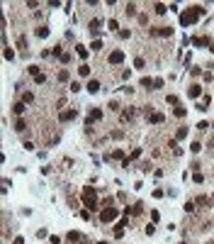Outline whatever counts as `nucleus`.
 <instances>
[{
	"instance_id": "obj_1",
	"label": "nucleus",
	"mask_w": 214,
	"mask_h": 244,
	"mask_svg": "<svg viewBox=\"0 0 214 244\" xmlns=\"http://www.w3.org/2000/svg\"><path fill=\"white\" fill-rule=\"evenodd\" d=\"M197 17H200V12H197V5H195V8H190L187 12L180 15V22L183 25H195V22H197Z\"/></svg>"
},
{
	"instance_id": "obj_2",
	"label": "nucleus",
	"mask_w": 214,
	"mask_h": 244,
	"mask_svg": "<svg viewBox=\"0 0 214 244\" xmlns=\"http://www.w3.org/2000/svg\"><path fill=\"white\" fill-rule=\"evenodd\" d=\"M117 215H119V210H117V208H105V210L100 212V220H102V222H112Z\"/></svg>"
},
{
	"instance_id": "obj_3",
	"label": "nucleus",
	"mask_w": 214,
	"mask_h": 244,
	"mask_svg": "<svg viewBox=\"0 0 214 244\" xmlns=\"http://www.w3.org/2000/svg\"><path fill=\"white\" fill-rule=\"evenodd\" d=\"M97 120H102V110H100V107L90 110V115H88V125H93V122H97Z\"/></svg>"
},
{
	"instance_id": "obj_4",
	"label": "nucleus",
	"mask_w": 214,
	"mask_h": 244,
	"mask_svg": "<svg viewBox=\"0 0 214 244\" xmlns=\"http://www.w3.org/2000/svg\"><path fill=\"white\" fill-rule=\"evenodd\" d=\"M122 61H124V51L122 49H117V51L110 54V64H122Z\"/></svg>"
},
{
	"instance_id": "obj_5",
	"label": "nucleus",
	"mask_w": 214,
	"mask_h": 244,
	"mask_svg": "<svg viewBox=\"0 0 214 244\" xmlns=\"http://www.w3.org/2000/svg\"><path fill=\"white\" fill-rule=\"evenodd\" d=\"M76 115H78L76 110H63L61 115H59V120H61V122H68V120H76Z\"/></svg>"
},
{
	"instance_id": "obj_6",
	"label": "nucleus",
	"mask_w": 214,
	"mask_h": 244,
	"mask_svg": "<svg viewBox=\"0 0 214 244\" xmlns=\"http://www.w3.org/2000/svg\"><path fill=\"white\" fill-rule=\"evenodd\" d=\"M153 34H160V37H170L173 34V29L170 27H156V29H151Z\"/></svg>"
},
{
	"instance_id": "obj_7",
	"label": "nucleus",
	"mask_w": 214,
	"mask_h": 244,
	"mask_svg": "<svg viewBox=\"0 0 214 244\" xmlns=\"http://www.w3.org/2000/svg\"><path fill=\"white\" fill-rule=\"evenodd\" d=\"M163 120H166V117L160 115V112H153V115H149V122H151V125H160Z\"/></svg>"
},
{
	"instance_id": "obj_8",
	"label": "nucleus",
	"mask_w": 214,
	"mask_h": 244,
	"mask_svg": "<svg viewBox=\"0 0 214 244\" xmlns=\"http://www.w3.org/2000/svg\"><path fill=\"white\" fill-rule=\"evenodd\" d=\"M187 93H190V98H200L202 95V86H190Z\"/></svg>"
},
{
	"instance_id": "obj_9",
	"label": "nucleus",
	"mask_w": 214,
	"mask_h": 244,
	"mask_svg": "<svg viewBox=\"0 0 214 244\" xmlns=\"http://www.w3.org/2000/svg\"><path fill=\"white\" fill-rule=\"evenodd\" d=\"M85 88L90 90V93H97V90H100V81H95V78H93V81H88V86H85Z\"/></svg>"
},
{
	"instance_id": "obj_10",
	"label": "nucleus",
	"mask_w": 214,
	"mask_h": 244,
	"mask_svg": "<svg viewBox=\"0 0 214 244\" xmlns=\"http://www.w3.org/2000/svg\"><path fill=\"white\" fill-rule=\"evenodd\" d=\"M134 115H136V110H132V107H129V110H124V112H122V122L134 120Z\"/></svg>"
},
{
	"instance_id": "obj_11",
	"label": "nucleus",
	"mask_w": 214,
	"mask_h": 244,
	"mask_svg": "<svg viewBox=\"0 0 214 244\" xmlns=\"http://www.w3.org/2000/svg\"><path fill=\"white\" fill-rule=\"evenodd\" d=\"M25 105H27V103H15V105H12V110H15V115H22V112L27 110Z\"/></svg>"
},
{
	"instance_id": "obj_12",
	"label": "nucleus",
	"mask_w": 214,
	"mask_h": 244,
	"mask_svg": "<svg viewBox=\"0 0 214 244\" xmlns=\"http://www.w3.org/2000/svg\"><path fill=\"white\" fill-rule=\"evenodd\" d=\"M107 159H119V161H124V152H122V149H114V152L107 156Z\"/></svg>"
},
{
	"instance_id": "obj_13",
	"label": "nucleus",
	"mask_w": 214,
	"mask_h": 244,
	"mask_svg": "<svg viewBox=\"0 0 214 244\" xmlns=\"http://www.w3.org/2000/svg\"><path fill=\"white\" fill-rule=\"evenodd\" d=\"M66 239H68V242H80V239H83V234H80V232H68V237H66Z\"/></svg>"
},
{
	"instance_id": "obj_14",
	"label": "nucleus",
	"mask_w": 214,
	"mask_h": 244,
	"mask_svg": "<svg viewBox=\"0 0 214 244\" xmlns=\"http://www.w3.org/2000/svg\"><path fill=\"white\" fill-rule=\"evenodd\" d=\"M15 129H17V132H25V129H27V122H25V120H17V122H15Z\"/></svg>"
},
{
	"instance_id": "obj_15",
	"label": "nucleus",
	"mask_w": 214,
	"mask_h": 244,
	"mask_svg": "<svg viewBox=\"0 0 214 244\" xmlns=\"http://www.w3.org/2000/svg\"><path fill=\"white\" fill-rule=\"evenodd\" d=\"M207 42H209L207 37H197V39H192V44H195V47H204Z\"/></svg>"
},
{
	"instance_id": "obj_16",
	"label": "nucleus",
	"mask_w": 214,
	"mask_h": 244,
	"mask_svg": "<svg viewBox=\"0 0 214 244\" xmlns=\"http://www.w3.org/2000/svg\"><path fill=\"white\" fill-rule=\"evenodd\" d=\"M76 51H78L80 59H88V49H85V47H80V44H78V47H76Z\"/></svg>"
},
{
	"instance_id": "obj_17",
	"label": "nucleus",
	"mask_w": 214,
	"mask_h": 244,
	"mask_svg": "<svg viewBox=\"0 0 214 244\" xmlns=\"http://www.w3.org/2000/svg\"><path fill=\"white\" fill-rule=\"evenodd\" d=\"M185 137H187V127H180L178 134H175V139H185Z\"/></svg>"
},
{
	"instance_id": "obj_18",
	"label": "nucleus",
	"mask_w": 214,
	"mask_h": 244,
	"mask_svg": "<svg viewBox=\"0 0 214 244\" xmlns=\"http://www.w3.org/2000/svg\"><path fill=\"white\" fill-rule=\"evenodd\" d=\"M156 12H158V15H166V12H168V8H166L163 3H156Z\"/></svg>"
},
{
	"instance_id": "obj_19",
	"label": "nucleus",
	"mask_w": 214,
	"mask_h": 244,
	"mask_svg": "<svg viewBox=\"0 0 214 244\" xmlns=\"http://www.w3.org/2000/svg\"><path fill=\"white\" fill-rule=\"evenodd\" d=\"M37 37H39V39H44V37H49V29H46V27H39V29H37Z\"/></svg>"
},
{
	"instance_id": "obj_20",
	"label": "nucleus",
	"mask_w": 214,
	"mask_h": 244,
	"mask_svg": "<svg viewBox=\"0 0 214 244\" xmlns=\"http://www.w3.org/2000/svg\"><path fill=\"white\" fill-rule=\"evenodd\" d=\"M168 146L173 149V152H175V154H180V146H178V142H175V139H170V142H168Z\"/></svg>"
},
{
	"instance_id": "obj_21",
	"label": "nucleus",
	"mask_w": 214,
	"mask_h": 244,
	"mask_svg": "<svg viewBox=\"0 0 214 244\" xmlns=\"http://www.w3.org/2000/svg\"><path fill=\"white\" fill-rule=\"evenodd\" d=\"M78 73H80V76H88V73H90V66H88V64H83V66L78 68Z\"/></svg>"
},
{
	"instance_id": "obj_22",
	"label": "nucleus",
	"mask_w": 214,
	"mask_h": 244,
	"mask_svg": "<svg viewBox=\"0 0 214 244\" xmlns=\"http://www.w3.org/2000/svg\"><path fill=\"white\" fill-rule=\"evenodd\" d=\"M185 115H187L185 107H175V117H185Z\"/></svg>"
},
{
	"instance_id": "obj_23",
	"label": "nucleus",
	"mask_w": 214,
	"mask_h": 244,
	"mask_svg": "<svg viewBox=\"0 0 214 244\" xmlns=\"http://www.w3.org/2000/svg\"><path fill=\"white\" fill-rule=\"evenodd\" d=\"M124 12H127V15H136V5H134V3H129V5H127V10H124Z\"/></svg>"
},
{
	"instance_id": "obj_24",
	"label": "nucleus",
	"mask_w": 214,
	"mask_h": 244,
	"mask_svg": "<svg viewBox=\"0 0 214 244\" xmlns=\"http://www.w3.org/2000/svg\"><path fill=\"white\" fill-rule=\"evenodd\" d=\"M195 203H197V205H209V198H207V195H200Z\"/></svg>"
},
{
	"instance_id": "obj_25",
	"label": "nucleus",
	"mask_w": 214,
	"mask_h": 244,
	"mask_svg": "<svg viewBox=\"0 0 214 244\" xmlns=\"http://www.w3.org/2000/svg\"><path fill=\"white\" fill-rule=\"evenodd\" d=\"M195 205H197V203H190V200H187V203H185V212H195Z\"/></svg>"
},
{
	"instance_id": "obj_26",
	"label": "nucleus",
	"mask_w": 214,
	"mask_h": 244,
	"mask_svg": "<svg viewBox=\"0 0 214 244\" xmlns=\"http://www.w3.org/2000/svg\"><path fill=\"white\" fill-rule=\"evenodd\" d=\"M141 205H144V203H136V205H134V208H132V215H139L141 210H144V208H141Z\"/></svg>"
},
{
	"instance_id": "obj_27",
	"label": "nucleus",
	"mask_w": 214,
	"mask_h": 244,
	"mask_svg": "<svg viewBox=\"0 0 214 244\" xmlns=\"http://www.w3.org/2000/svg\"><path fill=\"white\" fill-rule=\"evenodd\" d=\"M141 156V149H134V152H132V156L127 159V161H134V159H139Z\"/></svg>"
},
{
	"instance_id": "obj_28",
	"label": "nucleus",
	"mask_w": 214,
	"mask_h": 244,
	"mask_svg": "<svg viewBox=\"0 0 214 244\" xmlns=\"http://www.w3.org/2000/svg\"><path fill=\"white\" fill-rule=\"evenodd\" d=\"M90 49H93V51H100V49H102V42H100V39H97V42H93V44H90Z\"/></svg>"
},
{
	"instance_id": "obj_29",
	"label": "nucleus",
	"mask_w": 214,
	"mask_h": 244,
	"mask_svg": "<svg viewBox=\"0 0 214 244\" xmlns=\"http://www.w3.org/2000/svg\"><path fill=\"white\" fill-rule=\"evenodd\" d=\"M17 47H20V49H27V39H25V37H20V39H17Z\"/></svg>"
},
{
	"instance_id": "obj_30",
	"label": "nucleus",
	"mask_w": 214,
	"mask_h": 244,
	"mask_svg": "<svg viewBox=\"0 0 214 244\" xmlns=\"http://www.w3.org/2000/svg\"><path fill=\"white\" fill-rule=\"evenodd\" d=\"M59 81H61V83L68 81V71H61V73H59Z\"/></svg>"
},
{
	"instance_id": "obj_31",
	"label": "nucleus",
	"mask_w": 214,
	"mask_h": 244,
	"mask_svg": "<svg viewBox=\"0 0 214 244\" xmlns=\"http://www.w3.org/2000/svg\"><path fill=\"white\" fill-rule=\"evenodd\" d=\"M141 86H144V88H151L153 81H151V78H141Z\"/></svg>"
},
{
	"instance_id": "obj_32",
	"label": "nucleus",
	"mask_w": 214,
	"mask_h": 244,
	"mask_svg": "<svg viewBox=\"0 0 214 244\" xmlns=\"http://www.w3.org/2000/svg\"><path fill=\"white\" fill-rule=\"evenodd\" d=\"M124 234V227H122V224H117V227H114V237H122Z\"/></svg>"
},
{
	"instance_id": "obj_33",
	"label": "nucleus",
	"mask_w": 214,
	"mask_h": 244,
	"mask_svg": "<svg viewBox=\"0 0 214 244\" xmlns=\"http://www.w3.org/2000/svg\"><path fill=\"white\" fill-rule=\"evenodd\" d=\"M190 149H192V152H195V154H197V152H200V149H202V144H200V142H192V146H190Z\"/></svg>"
},
{
	"instance_id": "obj_34",
	"label": "nucleus",
	"mask_w": 214,
	"mask_h": 244,
	"mask_svg": "<svg viewBox=\"0 0 214 244\" xmlns=\"http://www.w3.org/2000/svg\"><path fill=\"white\" fill-rule=\"evenodd\" d=\"M5 59H7V61H10V59H15V54L10 51V47H5Z\"/></svg>"
},
{
	"instance_id": "obj_35",
	"label": "nucleus",
	"mask_w": 214,
	"mask_h": 244,
	"mask_svg": "<svg viewBox=\"0 0 214 244\" xmlns=\"http://www.w3.org/2000/svg\"><path fill=\"white\" fill-rule=\"evenodd\" d=\"M25 103H34V93H25Z\"/></svg>"
},
{
	"instance_id": "obj_36",
	"label": "nucleus",
	"mask_w": 214,
	"mask_h": 244,
	"mask_svg": "<svg viewBox=\"0 0 214 244\" xmlns=\"http://www.w3.org/2000/svg\"><path fill=\"white\" fill-rule=\"evenodd\" d=\"M71 90L78 93V90H80V83H78V81H73V83H71Z\"/></svg>"
},
{
	"instance_id": "obj_37",
	"label": "nucleus",
	"mask_w": 214,
	"mask_h": 244,
	"mask_svg": "<svg viewBox=\"0 0 214 244\" xmlns=\"http://www.w3.org/2000/svg\"><path fill=\"white\" fill-rule=\"evenodd\" d=\"M34 81H37V83H44V81H46V76H44V73H39V76H34Z\"/></svg>"
},
{
	"instance_id": "obj_38",
	"label": "nucleus",
	"mask_w": 214,
	"mask_h": 244,
	"mask_svg": "<svg viewBox=\"0 0 214 244\" xmlns=\"http://www.w3.org/2000/svg\"><path fill=\"white\" fill-rule=\"evenodd\" d=\"M49 244H61V237H56V234H54V237L49 239Z\"/></svg>"
},
{
	"instance_id": "obj_39",
	"label": "nucleus",
	"mask_w": 214,
	"mask_h": 244,
	"mask_svg": "<svg viewBox=\"0 0 214 244\" xmlns=\"http://www.w3.org/2000/svg\"><path fill=\"white\" fill-rule=\"evenodd\" d=\"M124 137V132H119V129H117V132H112V139H122Z\"/></svg>"
},
{
	"instance_id": "obj_40",
	"label": "nucleus",
	"mask_w": 214,
	"mask_h": 244,
	"mask_svg": "<svg viewBox=\"0 0 214 244\" xmlns=\"http://www.w3.org/2000/svg\"><path fill=\"white\" fill-rule=\"evenodd\" d=\"M12 244H25V239H22V237H15V242H12Z\"/></svg>"
},
{
	"instance_id": "obj_41",
	"label": "nucleus",
	"mask_w": 214,
	"mask_h": 244,
	"mask_svg": "<svg viewBox=\"0 0 214 244\" xmlns=\"http://www.w3.org/2000/svg\"><path fill=\"white\" fill-rule=\"evenodd\" d=\"M212 129H214V125H212Z\"/></svg>"
}]
</instances>
